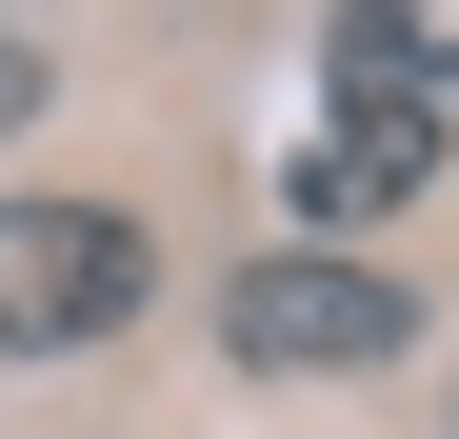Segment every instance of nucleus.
Wrapping results in <instances>:
<instances>
[{
	"instance_id": "nucleus-5",
	"label": "nucleus",
	"mask_w": 459,
	"mask_h": 439,
	"mask_svg": "<svg viewBox=\"0 0 459 439\" xmlns=\"http://www.w3.org/2000/svg\"><path fill=\"white\" fill-rule=\"evenodd\" d=\"M21 120H40V40L0 21V140H21Z\"/></svg>"
},
{
	"instance_id": "nucleus-3",
	"label": "nucleus",
	"mask_w": 459,
	"mask_h": 439,
	"mask_svg": "<svg viewBox=\"0 0 459 439\" xmlns=\"http://www.w3.org/2000/svg\"><path fill=\"white\" fill-rule=\"evenodd\" d=\"M420 180H439L420 81H340V120L299 140V220H379V200H420Z\"/></svg>"
},
{
	"instance_id": "nucleus-1",
	"label": "nucleus",
	"mask_w": 459,
	"mask_h": 439,
	"mask_svg": "<svg viewBox=\"0 0 459 439\" xmlns=\"http://www.w3.org/2000/svg\"><path fill=\"white\" fill-rule=\"evenodd\" d=\"M400 340H420V280H379L340 240H280V260L220 280V359L240 380H379Z\"/></svg>"
},
{
	"instance_id": "nucleus-2",
	"label": "nucleus",
	"mask_w": 459,
	"mask_h": 439,
	"mask_svg": "<svg viewBox=\"0 0 459 439\" xmlns=\"http://www.w3.org/2000/svg\"><path fill=\"white\" fill-rule=\"evenodd\" d=\"M140 220L120 200H0V359H81L140 320Z\"/></svg>"
},
{
	"instance_id": "nucleus-4",
	"label": "nucleus",
	"mask_w": 459,
	"mask_h": 439,
	"mask_svg": "<svg viewBox=\"0 0 459 439\" xmlns=\"http://www.w3.org/2000/svg\"><path fill=\"white\" fill-rule=\"evenodd\" d=\"M340 81H420V100H459V0H340Z\"/></svg>"
}]
</instances>
